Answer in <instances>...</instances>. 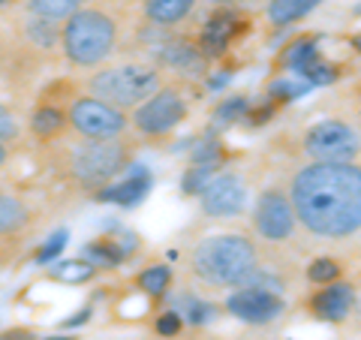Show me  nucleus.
<instances>
[{"mask_svg": "<svg viewBox=\"0 0 361 340\" xmlns=\"http://www.w3.org/2000/svg\"><path fill=\"white\" fill-rule=\"evenodd\" d=\"M30 220V208L13 193L0 190V235H16L27 226Z\"/></svg>", "mask_w": 361, "mask_h": 340, "instance_id": "16", "label": "nucleus"}, {"mask_svg": "<svg viewBox=\"0 0 361 340\" xmlns=\"http://www.w3.org/2000/svg\"><path fill=\"white\" fill-rule=\"evenodd\" d=\"M166 54V61L172 63V66H180V70H184V66H196L199 63V54H196V49H190V45H175V49H166L163 51Z\"/></svg>", "mask_w": 361, "mask_h": 340, "instance_id": "27", "label": "nucleus"}, {"mask_svg": "<svg viewBox=\"0 0 361 340\" xmlns=\"http://www.w3.org/2000/svg\"><path fill=\"white\" fill-rule=\"evenodd\" d=\"M214 169H217V163H196L190 172L184 175V193H202V187L211 181Z\"/></svg>", "mask_w": 361, "mask_h": 340, "instance_id": "24", "label": "nucleus"}, {"mask_svg": "<svg viewBox=\"0 0 361 340\" xmlns=\"http://www.w3.org/2000/svg\"><path fill=\"white\" fill-rule=\"evenodd\" d=\"M353 45H355V49L361 51V33H358V37H353Z\"/></svg>", "mask_w": 361, "mask_h": 340, "instance_id": "37", "label": "nucleus"}, {"mask_svg": "<svg viewBox=\"0 0 361 340\" xmlns=\"http://www.w3.org/2000/svg\"><path fill=\"white\" fill-rule=\"evenodd\" d=\"M358 148L355 130L343 121H322L304 135V154L316 163H349Z\"/></svg>", "mask_w": 361, "mask_h": 340, "instance_id": "7", "label": "nucleus"}, {"mask_svg": "<svg viewBox=\"0 0 361 340\" xmlns=\"http://www.w3.org/2000/svg\"><path fill=\"white\" fill-rule=\"evenodd\" d=\"M127 169V145L118 139H85L70 157V172L82 187L99 190Z\"/></svg>", "mask_w": 361, "mask_h": 340, "instance_id": "5", "label": "nucleus"}, {"mask_svg": "<svg viewBox=\"0 0 361 340\" xmlns=\"http://www.w3.org/2000/svg\"><path fill=\"white\" fill-rule=\"evenodd\" d=\"M313 85H307V82H283V78H280V82H274L271 85V97H280V99H295V97H301L304 90H310Z\"/></svg>", "mask_w": 361, "mask_h": 340, "instance_id": "28", "label": "nucleus"}, {"mask_svg": "<svg viewBox=\"0 0 361 340\" xmlns=\"http://www.w3.org/2000/svg\"><path fill=\"white\" fill-rule=\"evenodd\" d=\"M66 121H70V127L78 135H85V139H118V135L127 130V115H123V109L111 106L99 97L75 99Z\"/></svg>", "mask_w": 361, "mask_h": 340, "instance_id": "6", "label": "nucleus"}, {"mask_svg": "<svg viewBox=\"0 0 361 340\" xmlns=\"http://www.w3.org/2000/svg\"><path fill=\"white\" fill-rule=\"evenodd\" d=\"M30 340H73V337H66V334H58V337H30Z\"/></svg>", "mask_w": 361, "mask_h": 340, "instance_id": "36", "label": "nucleus"}, {"mask_svg": "<svg viewBox=\"0 0 361 340\" xmlns=\"http://www.w3.org/2000/svg\"><path fill=\"white\" fill-rule=\"evenodd\" d=\"M6 157H9V154H6V142H0V166L6 163Z\"/></svg>", "mask_w": 361, "mask_h": 340, "instance_id": "35", "label": "nucleus"}, {"mask_svg": "<svg viewBox=\"0 0 361 340\" xmlns=\"http://www.w3.org/2000/svg\"><path fill=\"white\" fill-rule=\"evenodd\" d=\"M118 42V25L115 18L99 13V9H78L66 18L63 33H61V45L66 61L75 66H97L103 63Z\"/></svg>", "mask_w": 361, "mask_h": 340, "instance_id": "3", "label": "nucleus"}, {"mask_svg": "<svg viewBox=\"0 0 361 340\" xmlns=\"http://www.w3.org/2000/svg\"><path fill=\"white\" fill-rule=\"evenodd\" d=\"M157 332L163 337H175L180 332V313H163L160 320H157Z\"/></svg>", "mask_w": 361, "mask_h": 340, "instance_id": "31", "label": "nucleus"}, {"mask_svg": "<svg viewBox=\"0 0 361 340\" xmlns=\"http://www.w3.org/2000/svg\"><path fill=\"white\" fill-rule=\"evenodd\" d=\"M244 111H247V99H241V97H235L232 99V103H223L220 109H217V121H235V118H238V115H244Z\"/></svg>", "mask_w": 361, "mask_h": 340, "instance_id": "30", "label": "nucleus"}, {"mask_svg": "<svg viewBox=\"0 0 361 340\" xmlns=\"http://www.w3.org/2000/svg\"><path fill=\"white\" fill-rule=\"evenodd\" d=\"M337 274H341V265L334 259H316V262L307 268L310 283H334Z\"/></svg>", "mask_w": 361, "mask_h": 340, "instance_id": "25", "label": "nucleus"}, {"mask_svg": "<svg viewBox=\"0 0 361 340\" xmlns=\"http://www.w3.org/2000/svg\"><path fill=\"white\" fill-rule=\"evenodd\" d=\"M232 33H235V21L229 13H217L214 16L205 30H202V51H208V54H223L226 51V45H229L232 40Z\"/></svg>", "mask_w": 361, "mask_h": 340, "instance_id": "15", "label": "nucleus"}, {"mask_svg": "<svg viewBox=\"0 0 361 340\" xmlns=\"http://www.w3.org/2000/svg\"><path fill=\"white\" fill-rule=\"evenodd\" d=\"M184 118H187L184 97H180L175 87H160L154 97H148L139 109H135L133 123H135V130L145 133V135H166Z\"/></svg>", "mask_w": 361, "mask_h": 340, "instance_id": "8", "label": "nucleus"}, {"mask_svg": "<svg viewBox=\"0 0 361 340\" xmlns=\"http://www.w3.org/2000/svg\"><path fill=\"white\" fill-rule=\"evenodd\" d=\"M33 334H27V332H13V334H6L4 340H30Z\"/></svg>", "mask_w": 361, "mask_h": 340, "instance_id": "34", "label": "nucleus"}, {"mask_svg": "<svg viewBox=\"0 0 361 340\" xmlns=\"http://www.w3.org/2000/svg\"><path fill=\"white\" fill-rule=\"evenodd\" d=\"M66 111L63 109H54V106H42L33 111L30 118V130L33 135H39V139H54V135H61L63 127H66Z\"/></svg>", "mask_w": 361, "mask_h": 340, "instance_id": "18", "label": "nucleus"}, {"mask_svg": "<svg viewBox=\"0 0 361 340\" xmlns=\"http://www.w3.org/2000/svg\"><path fill=\"white\" fill-rule=\"evenodd\" d=\"M187 313H190V322H205L208 316H211V304H202V301H190V308H187Z\"/></svg>", "mask_w": 361, "mask_h": 340, "instance_id": "32", "label": "nucleus"}, {"mask_svg": "<svg viewBox=\"0 0 361 340\" xmlns=\"http://www.w3.org/2000/svg\"><path fill=\"white\" fill-rule=\"evenodd\" d=\"M316 58H319L316 45H313L310 40H301V42H295V45H292V49L283 54V66H289L292 73H301L304 66H310Z\"/></svg>", "mask_w": 361, "mask_h": 340, "instance_id": "22", "label": "nucleus"}, {"mask_svg": "<svg viewBox=\"0 0 361 340\" xmlns=\"http://www.w3.org/2000/svg\"><path fill=\"white\" fill-rule=\"evenodd\" d=\"M66 247V232L61 229V232H54L49 241H45L39 250H37V262H42V265H49V262H54V259L61 256V250Z\"/></svg>", "mask_w": 361, "mask_h": 340, "instance_id": "26", "label": "nucleus"}, {"mask_svg": "<svg viewBox=\"0 0 361 340\" xmlns=\"http://www.w3.org/2000/svg\"><path fill=\"white\" fill-rule=\"evenodd\" d=\"M94 265L87 262V259L82 256V259H54V265H51V277L54 280H61V283H85V280H90L94 277Z\"/></svg>", "mask_w": 361, "mask_h": 340, "instance_id": "21", "label": "nucleus"}, {"mask_svg": "<svg viewBox=\"0 0 361 340\" xmlns=\"http://www.w3.org/2000/svg\"><path fill=\"white\" fill-rule=\"evenodd\" d=\"M256 265V247L244 235H214L193 250V271L211 286H241Z\"/></svg>", "mask_w": 361, "mask_h": 340, "instance_id": "2", "label": "nucleus"}, {"mask_svg": "<svg viewBox=\"0 0 361 340\" xmlns=\"http://www.w3.org/2000/svg\"><path fill=\"white\" fill-rule=\"evenodd\" d=\"M289 202L295 220L322 238L361 229V169L353 163H310L292 178Z\"/></svg>", "mask_w": 361, "mask_h": 340, "instance_id": "1", "label": "nucleus"}, {"mask_svg": "<svg viewBox=\"0 0 361 340\" xmlns=\"http://www.w3.org/2000/svg\"><path fill=\"white\" fill-rule=\"evenodd\" d=\"M0 6H6V0H0Z\"/></svg>", "mask_w": 361, "mask_h": 340, "instance_id": "38", "label": "nucleus"}, {"mask_svg": "<svg viewBox=\"0 0 361 340\" xmlns=\"http://www.w3.org/2000/svg\"><path fill=\"white\" fill-rule=\"evenodd\" d=\"M256 229L268 241H283L295 229V208L280 190H265L256 202Z\"/></svg>", "mask_w": 361, "mask_h": 340, "instance_id": "9", "label": "nucleus"}, {"mask_svg": "<svg viewBox=\"0 0 361 340\" xmlns=\"http://www.w3.org/2000/svg\"><path fill=\"white\" fill-rule=\"evenodd\" d=\"M18 135V123L13 118V111L6 106H0V142H13Z\"/></svg>", "mask_w": 361, "mask_h": 340, "instance_id": "29", "label": "nucleus"}, {"mask_svg": "<svg viewBox=\"0 0 361 340\" xmlns=\"http://www.w3.org/2000/svg\"><path fill=\"white\" fill-rule=\"evenodd\" d=\"M322 0H271L268 4V21L271 25H292V21L304 18L307 13H313Z\"/></svg>", "mask_w": 361, "mask_h": 340, "instance_id": "17", "label": "nucleus"}, {"mask_svg": "<svg viewBox=\"0 0 361 340\" xmlns=\"http://www.w3.org/2000/svg\"><path fill=\"white\" fill-rule=\"evenodd\" d=\"M169 280H172V274H169L166 265H154L148 271H142L139 274V289H145L148 296H163V292L169 289Z\"/></svg>", "mask_w": 361, "mask_h": 340, "instance_id": "23", "label": "nucleus"}, {"mask_svg": "<svg viewBox=\"0 0 361 340\" xmlns=\"http://www.w3.org/2000/svg\"><path fill=\"white\" fill-rule=\"evenodd\" d=\"M353 286L349 283H325V289L313 298V313L319 320H329V322H341L346 320L349 308H353Z\"/></svg>", "mask_w": 361, "mask_h": 340, "instance_id": "13", "label": "nucleus"}, {"mask_svg": "<svg viewBox=\"0 0 361 340\" xmlns=\"http://www.w3.org/2000/svg\"><path fill=\"white\" fill-rule=\"evenodd\" d=\"M226 310L232 316H238L244 322H271L283 313V298L277 292H265V289H253V286H244L238 292H232L226 298Z\"/></svg>", "mask_w": 361, "mask_h": 340, "instance_id": "10", "label": "nucleus"}, {"mask_svg": "<svg viewBox=\"0 0 361 340\" xmlns=\"http://www.w3.org/2000/svg\"><path fill=\"white\" fill-rule=\"evenodd\" d=\"M148 190H151V172L145 166H133V172L123 178L121 184L99 187L97 199L99 202H115V205H135Z\"/></svg>", "mask_w": 361, "mask_h": 340, "instance_id": "12", "label": "nucleus"}, {"mask_svg": "<svg viewBox=\"0 0 361 340\" xmlns=\"http://www.w3.org/2000/svg\"><path fill=\"white\" fill-rule=\"evenodd\" d=\"M202 208L211 217H235L244 202H247V187L238 175H217L202 187Z\"/></svg>", "mask_w": 361, "mask_h": 340, "instance_id": "11", "label": "nucleus"}, {"mask_svg": "<svg viewBox=\"0 0 361 340\" xmlns=\"http://www.w3.org/2000/svg\"><path fill=\"white\" fill-rule=\"evenodd\" d=\"M90 320V310H78V316H73V320H66V325H78V322H87Z\"/></svg>", "mask_w": 361, "mask_h": 340, "instance_id": "33", "label": "nucleus"}, {"mask_svg": "<svg viewBox=\"0 0 361 340\" xmlns=\"http://www.w3.org/2000/svg\"><path fill=\"white\" fill-rule=\"evenodd\" d=\"M196 0H145V16H148L154 25H178L193 13Z\"/></svg>", "mask_w": 361, "mask_h": 340, "instance_id": "14", "label": "nucleus"}, {"mask_svg": "<svg viewBox=\"0 0 361 340\" xmlns=\"http://www.w3.org/2000/svg\"><path fill=\"white\" fill-rule=\"evenodd\" d=\"M85 0H27V9L45 21H66L73 13L82 9Z\"/></svg>", "mask_w": 361, "mask_h": 340, "instance_id": "20", "label": "nucleus"}, {"mask_svg": "<svg viewBox=\"0 0 361 340\" xmlns=\"http://www.w3.org/2000/svg\"><path fill=\"white\" fill-rule=\"evenodd\" d=\"M163 87V78L154 66L145 63H121V66H109V70L97 73L90 78V90L94 97L106 99V103L118 106V109H130V106H142L148 97H154Z\"/></svg>", "mask_w": 361, "mask_h": 340, "instance_id": "4", "label": "nucleus"}, {"mask_svg": "<svg viewBox=\"0 0 361 340\" xmlns=\"http://www.w3.org/2000/svg\"><path fill=\"white\" fill-rule=\"evenodd\" d=\"M82 256L94 268H118L123 262V256H127V250H121L118 241H111V238H99V241L85 247Z\"/></svg>", "mask_w": 361, "mask_h": 340, "instance_id": "19", "label": "nucleus"}]
</instances>
